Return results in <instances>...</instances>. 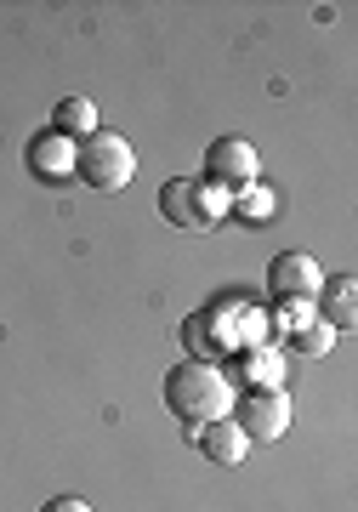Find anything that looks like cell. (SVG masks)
Segmentation results:
<instances>
[{"mask_svg":"<svg viewBox=\"0 0 358 512\" xmlns=\"http://www.w3.org/2000/svg\"><path fill=\"white\" fill-rule=\"evenodd\" d=\"M165 410L188 427H205V421H222L233 410V382L205 359H182L171 376H165Z\"/></svg>","mask_w":358,"mask_h":512,"instance_id":"obj_1","label":"cell"},{"mask_svg":"<svg viewBox=\"0 0 358 512\" xmlns=\"http://www.w3.org/2000/svg\"><path fill=\"white\" fill-rule=\"evenodd\" d=\"M74 177L86 188H97V194H120V188L137 177V148H131L120 131L97 126L91 137L74 143Z\"/></svg>","mask_w":358,"mask_h":512,"instance_id":"obj_2","label":"cell"},{"mask_svg":"<svg viewBox=\"0 0 358 512\" xmlns=\"http://www.w3.org/2000/svg\"><path fill=\"white\" fill-rule=\"evenodd\" d=\"M228 211H233V194L216 188V183H205V177H171V183L160 188V217L171 222V228L205 234V228H216Z\"/></svg>","mask_w":358,"mask_h":512,"instance_id":"obj_3","label":"cell"},{"mask_svg":"<svg viewBox=\"0 0 358 512\" xmlns=\"http://www.w3.org/2000/svg\"><path fill=\"white\" fill-rule=\"evenodd\" d=\"M228 416H233V427H239L251 444H279V439H285V427H290V399H285V387H268V393H239Z\"/></svg>","mask_w":358,"mask_h":512,"instance_id":"obj_4","label":"cell"},{"mask_svg":"<svg viewBox=\"0 0 358 512\" xmlns=\"http://www.w3.org/2000/svg\"><path fill=\"white\" fill-rule=\"evenodd\" d=\"M256 171H262V160H256V148L245 143V137H216V143L205 148V183L228 188V194L256 183Z\"/></svg>","mask_w":358,"mask_h":512,"instance_id":"obj_5","label":"cell"},{"mask_svg":"<svg viewBox=\"0 0 358 512\" xmlns=\"http://www.w3.org/2000/svg\"><path fill=\"white\" fill-rule=\"evenodd\" d=\"M319 285H324V268L307 251H279L268 262V291L279 296V302H313Z\"/></svg>","mask_w":358,"mask_h":512,"instance_id":"obj_6","label":"cell"},{"mask_svg":"<svg viewBox=\"0 0 358 512\" xmlns=\"http://www.w3.org/2000/svg\"><path fill=\"white\" fill-rule=\"evenodd\" d=\"M313 319H324V325L336 330H353L358 325V279L353 274H330L319 285V296H313Z\"/></svg>","mask_w":358,"mask_h":512,"instance_id":"obj_7","label":"cell"},{"mask_svg":"<svg viewBox=\"0 0 358 512\" xmlns=\"http://www.w3.org/2000/svg\"><path fill=\"white\" fill-rule=\"evenodd\" d=\"M29 171H35L40 183H63V177H74V143L63 137V131H35L29 137Z\"/></svg>","mask_w":358,"mask_h":512,"instance_id":"obj_8","label":"cell"},{"mask_svg":"<svg viewBox=\"0 0 358 512\" xmlns=\"http://www.w3.org/2000/svg\"><path fill=\"white\" fill-rule=\"evenodd\" d=\"M245 450H251V439L233 427V416L205 421V427H199V456L211 461V467H239V461H245Z\"/></svg>","mask_w":358,"mask_h":512,"instance_id":"obj_9","label":"cell"},{"mask_svg":"<svg viewBox=\"0 0 358 512\" xmlns=\"http://www.w3.org/2000/svg\"><path fill=\"white\" fill-rule=\"evenodd\" d=\"M239 382H245V393L285 387V359H279L273 348H245L239 353Z\"/></svg>","mask_w":358,"mask_h":512,"instance_id":"obj_10","label":"cell"},{"mask_svg":"<svg viewBox=\"0 0 358 512\" xmlns=\"http://www.w3.org/2000/svg\"><path fill=\"white\" fill-rule=\"evenodd\" d=\"M52 131H63L69 143L91 137V131H97V103H86V97H63L57 114H52Z\"/></svg>","mask_w":358,"mask_h":512,"instance_id":"obj_11","label":"cell"},{"mask_svg":"<svg viewBox=\"0 0 358 512\" xmlns=\"http://www.w3.org/2000/svg\"><path fill=\"white\" fill-rule=\"evenodd\" d=\"M290 348L302 353V359H324V353L336 348V330L324 325V319H302V325H290Z\"/></svg>","mask_w":358,"mask_h":512,"instance_id":"obj_12","label":"cell"},{"mask_svg":"<svg viewBox=\"0 0 358 512\" xmlns=\"http://www.w3.org/2000/svg\"><path fill=\"white\" fill-rule=\"evenodd\" d=\"M273 205H279V194H273V188H262V183L233 188V211H239L245 222H268V217H273Z\"/></svg>","mask_w":358,"mask_h":512,"instance_id":"obj_13","label":"cell"},{"mask_svg":"<svg viewBox=\"0 0 358 512\" xmlns=\"http://www.w3.org/2000/svg\"><path fill=\"white\" fill-rule=\"evenodd\" d=\"M40 512H91V507L80 501V495H52V501H46Z\"/></svg>","mask_w":358,"mask_h":512,"instance_id":"obj_14","label":"cell"}]
</instances>
